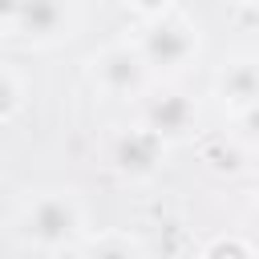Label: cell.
Returning <instances> with one entry per match:
<instances>
[{
	"label": "cell",
	"mask_w": 259,
	"mask_h": 259,
	"mask_svg": "<svg viewBox=\"0 0 259 259\" xmlns=\"http://www.w3.org/2000/svg\"><path fill=\"white\" fill-rule=\"evenodd\" d=\"M12 227H16V239L32 251H45V255L69 251L89 235V206L69 186H45L16 206Z\"/></svg>",
	"instance_id": "cell-1"
},
{
	"label": "cell",
	"mask_w": 259,
	"mask_h": 259,
	"mask_svg": "<svg viewBox=\"0 0 259 259\" xmlns=\"http://www.w3.org/2000/svg\"><path fill=\"white\" fill-rule=\"evenodd\" d=\"M130 40H134V49L146 61L154 81H174L202 53V24L194 16H186L182 8H170V12H158V16L142 20L130 32Z\"/></svg>",
	"instance_id": "cell-2"
},
{
	"label": "cell",
	"mask_w": 259,
	"mask_h": 259,
	"mask_svg": "<svg viewBox=\"0 0 259 259\" xmlns=\"http://www.w3.org/2000/svg\"><path fill=\"white\" fill-rule=\"evenodd\" d=\"M81 4L77 0H0V32L16 36L28 49H53L77 36Z\"/></svg>",
	"instance_id": "cell-3"
},
{
	"label": "cell",
	"mask_w": 259,
	"mask_h": 259,
	"mask_svg": "<svg viewBox=\"0 0 259 259\" xmlns=\"http://www.w3.org/2000/svg\"><path fill=\"white\" fill-rule=\"evenodd\" d=\"M85 77H89V85L97 93H105L113 101H138L154 85L146 61L138 57V49H134L130 36H113L101 49H93L85 57Z\"/></svg>",
	"instance_id": "cell-4"
},
{
	"label": "cell",
	"mask_w": 259,
	"mask_h": 259,
	"mask_svg": "<svg viewBox=\"0 0 259 259\" xmlns=\"http://www.w3.org/2000/svg\"><path fill=\"white\" fill-rule=\"evenodd\" d=\"M138 125L150 130L154 138H162L166 146L190 142L198 134V101L170 81H154L138 97Z\"/></svg>",
	"instance_id": "cell-5"
},
{
	"label": "cell",
	"mask_w": 259,
	"mask_h": 259,
	"mask_svg": "<svg viewBox=\"0 0 259 259\" xmlns=\"http://www.w3.org/2000/svg\"><path fill=\"white\" fill-rule=\"evenodd\" d=\"M166 154H170V146L162 138H154L150 130H142L138 121L134 125H117L105 138V166L121 182H150V178H158L162 166H166Z\"/></svg>",
	"instance_id": "cell-6"
},
{
	"label": "cell",
	"mask_w": 259,
	"mask_h": 259,
	"mask_svg": "<svg viewBox=\"0 0 259 259\" xmlns=\"http://www.w3.org/2000/svg\"><path fill=\"white\" fill-rule=\"evenodd\" d=\"M210 97L231 121H251L259 105V61L255 53H231L214 77H210Z\"/></svg>",
	"instance_id": "cell-7"
},
{
	"label": "cell",
	"mask_w": 259,
	"mask_h": 259,
	"mask_svg": "<svg viewBox=\"0 0 259 259\" xmlns=\"http://www.w3.org/2000/svg\"><path fill=\"white\" fill-rule=\"evenodd\" d=\"M202 166L210 170V174H223V178H239V174H247L251 170V146L239 138V134H210V138H202Z\"/></svg>",
	"instance_id": "cell-8"
},
{
	"label": "cell",
	"mask_w": 259,
	"mask_h": 259,
	"mask_svg": "<svg viewBox=\"0 0 259 259\" xmlns=\"http://www.w3.org/2000/svg\"><path fill=\"white\" fill-rule=\"evenodd\" d=\"M77 259H150V255H146L142 239H134L125 231H97L77 243Z\"/></svg>",
	"instance_id": "cell-9"
},
{
	"label": "cell",
	"mask_w": 259,
	"mask_h": 259,
	"mask_svg": "<svg viewBox=\"0 0 259 259\" xmlns=\"http://www.w3.org/2000/svg\"><path fill=\"white\" fill-rule=\"evenodd\" d=\"M24 101H28V81H24V73H20L16 65L0 61V125L12 121V117L24 109Z\"/></svg>",
	"instance_id": "cell-10"
},
{
	"label": "cell",
	"mask_w": 259,
	"mask_h": 259,
	"mask_svg": "<svg viewBox=\"0 0 259 259\" xmlns=\"http://www.w3.org/2000/svg\"><path fill=\"white\" fill-rule=\"evenodd\" d=\"M198 259H255V247H251V239L227 231V235H214V239L202 247Z\"/></svg>",
	"instance_id": "cell-11"
},
{
	"label": "cell",
	"mask_w": 259,
	"mask_h": 259,
	"mask_svg": "<svg viewBox=\"0 0 259 259\" xmlns=\"http://www.w3.org/2000/svg\"><path fill=\"white\" fill-rule=\"evenodd\" d=\"M125 8H134L142 20H150V16H158V12H170V8H178V0H121Z\"/></svg>",
	"instance_id": "cell-12"
},
{
	"label": "cell",
	"mask_w": 259,
	"mask_h": 259,
	"mask_svg": "<svg viewBox=\"0 0 259 259\" xmlns=\"http://www.w3.org/2000/svg\"><path fill=\"white\" fill-rule=\"evenodd\" d=\"M227 4H243V8H247V4H255V0H227Z\"/></svg>",
	"instance_id": "cell-13"
}]
</instances>
